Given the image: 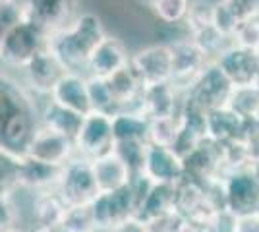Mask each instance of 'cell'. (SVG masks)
I'll use <instances>...</instances> for the list:
<instances>
[{"instance_id": "1", "label": "cell", "mask_w": 259, "mask_h": 232, "mask_svg": "<svg viewBox=\"0 0 259 232\" xmlns=\"http://www.w3.org/2000/svg\"><path fill=\"white\" fill-rule=\"evenodd\" d=\"M39 126V109L18 81L0 70V149L22 157Z\"/></svg>"}, {"instance_id": "2", "label": "cell", "mask_w": 259, "mask_h": 232, "mask_svg": "<svg viewBox=\"0 0 259 232\" xmlns=\"http://www.w3.org/2000/svg\"><path fill=\"white\" fill-rule=\"evenodd\" d=\"M105 25L93 12H79L77 18L68 27L53 33L47 43L68 72H85L87 60L103 39Z\"/></svg>"}, {"instance_id": "3", "label": "cell", "mask_w": 259, "mask_h": 232, "mask_svg": "<svg viewBox=\"0 0 259 232\" xmlns=\"http://www.w3.org/2000/svg\"><path fill=\"white\" fill-rule=\"evenodd\" d=\"M225 211L232 217L257 215L259 209V172L255 166H242L228 170L221 176Z\"/></svg>"}, {"instance_id": "4", "label": "cell", "mask_w": 259, "mask_h": 232, "mask_svg": "<svg viewBox=\"0 0 259 232\" xmlns=\"http://www.w3.org/2000/svg\"><path fill=\"white\" fill-rule=\"evenodd\" d=\"M20 18L47 35L68 27L79 14V0H18Z\"/></svg>"}, {"instance_id": "5", "label": "cell", "mask_w": 259, "mask_h": 232, "mask_svg": "<svg viewBox=\"0 0 259 232\" xmlns=\"http://www.w3.org/2000/svg\"><path fill=\"white\" fill-rule=\"evenodd\" d=\"M47 44V35L35 25L20 20L0 35V64L22 70Z\"/></svg>"}, {"instance_id": "6", "label": "cell", "mask_w": 259, "mask_h": 232, "mask_svg": "<svg viewBox=\"0 0 259 232\" xmlns=\"http://www.w3.org/2000/svg\"><path fill=\"white\" fill-rule=\"evenodd\" d=\"M232 93V85L227 76L221 72L215 60L207 62L205 68L194 77V81L182 91V97L195 105L203 112L227 107V101Z\"/></svg>"}, {"instance_id": "7", "label": "cell", "mask_w": 259, "mask_h": 232, "mask_svg": "<svg viewBox=\"0 0 259 232\" xmlns=\"http://www.w3.org/2000/svg\"><path fill=\"white\" fill-rule=\"evenodd\" d=\"M56 192L66 205H87L97 198L99 190L91 170V161L74 155L58 174Z\"/></svg>"}, {"instance_id": "8", "label": "cell", "mask_w": 259, "mask_h": 232, "mask_svg": "<svg viewBox=\"0 0 259 232\" xmlns=\"http://www.w3.org/2000/svg\"><path fill=\"white\" fill-rule=\"evenodd\" d=\"M112 120L105 112L91 111L81 118L79 130L74 137V151L77 157L93 161L101 155L112 151Z\"/></svg>"}, {"instance_id": "9", "label": "cell", "mask_w": 259, "mask_h": 232, "mask_svg": "<svg viewBox=\"0 0 259 232\" xmlns=\"http://www.w3.org/2000/svg\"><path fill=\"white\" fill-rule=\"evenodd\" d=\"M89 205H91V213H93L99 232L112 230L120 222L136 217V199H134L130 184L116 192L97 194V198Z\"/></svg>"}, {"instance_id": "10", "label": "cell", "mask_w": 259, "mask_h": 232, "mask_svg": "<svg viewBox=\"0 0 259 232\" xmlns=\"http://www.w3.org/2000/svg\"><path fill=\"white\" fill-rule=\"evenodd\" d=\"M74 155H76V151H74L72 140H68L64 135L45 128V126H37L22 157L33 159V161L43 163V165L62 168Z\"/></svg>"}, {"instance_id": "11", "label": "cell", "mask_w": 259, "mask_h": 232, "mask_svg": "<svg viewBox=\"0 0 259 232\" xmlns=\"http://www.w3.org/2000/svg\"><path fill=\"white\" fill-rule=\"evenodd\" d=\"M66 72H68L66 66L51 51L49 43L22 68L25 87L35 95H47V97H49L51 89L56 85V81L64 76Z\"/></svg>"}, {"instance_id": "12", "label": "cell", "mask_w": 259, "mask_h": 232, "mask_svg": "<svg viewBox=\"0 0 259 232\" xmlns=\"http://www.w3.org/2000/svg\"><path fill=\"white\" fill-rule=\"evenodd\" d=\"M130 68L138 76L143 87L168 83L172 76L170 68V47L168 44H149L130 55Z\"/></svg>"}, {"instance_id": "13", "label": "cell", "mask_w": 259, "mask_h": 232, "mask_svg": "<svg viewBox=\"0 0 259 232\" xmlns=\"http://www.w3.org/2000/svg\"><path fill=\"white\" fill-rule=\"evenodd\" d=\"M168 47H170V68H172L170 83L178 91H184L211 60L190 37L168 43Z\"/></svg>"}, {"instance_id": "14", "label": "cell", "mask_w": 259, "mask_h": 232, "mask_svg": "<svg viewBox=\"0 0 259 232\" xmlns=\"http://www.w3.org/2000/svg\"><path fill=\"white\" fill-rule=\"evenodd\" d=\"M215 62L232 87L255 85V79L259 76V53L230 43L227 49L221 51Z\"/></svg>"}, {"instance_id": "15", "label": "cell", "mask_w": 259, "mask_h": 232, "mask_svg": "<svg viewBox=\"0 0 259 232\" xmlns=\"http://www.w3.org/2000/svg\"><path fill=\"white\" fill-rule=\"evenodd\" d=\"M141 174L153 184H178L184 178L182 157L172 147L147 144Z\"/></svg>"}, {"instance_id": "16", "label": "cell", "mask_w": 259, "mask_h": 232, "mask_svg": "<svg viewBox=\"0 0 259 232\" xmlns=\"http://www.w3.org/2000/svg\"><path fill=\"white\" fill-rule=\"evenodd\" d=\"M128 64L130 55L126 44L122 43L118 37H112L107 33L105 39L91 53L83 74L91 77H99V79H108Z\"/></svg>"}, {"instance_id": "17", "label": "cell", "mask_w": 259, "mask_h": 232, "mask_svg": "<svg viewBox=\"0 0 259 232\" xmlns=\"http://www.w3.org/2000/svg\"><path fill=\"white\" fill-rule=\"evenodd\" d=\"M49 99L54 105L62 107L66 111L76 112L79 116H85L93 111L89 93H87V76L81 72H66L51 89Z\"/></svg>"}, {"instance_id": "18", "label": "cell", "mask_w": 259, "mask_h": 232, "mask_svg": "<svg viewBox=\"0 0 259 232\" xmlns=\"http://www.w3.org/2000/svg\"><path fill=\"white\" fill-rule=\"evenodd\" d=\"M141 105L145 116L153 118H176L182 107V91L174 87L172 83H157L147 85L141 93Z\"/></svg>"}, {"instance_id": "19", "label": "cell", "mask_w": 259, "mask_h": 232, "mask_svg": "<svg viewBox=\"0 0 259 232\" xmlns=\"http://www.w3.org/2000/svg\"><path fill=\"white\" fill-rule=\"evenodd\" d=\"M58 174H60V168L56 166H49L27 157H20L18 170H16V188L29 194L53 190L56 188Z\"/></svg>"}, {"instance_id": "20", "label": "cell", "mask_w": 259, "mask_h": 232, "mask_svg": "<svg viewBox=\"0 0 259 232\" xmlns=\"http://www.w3.org/2000/svg\"><path fill=\"white\" fill-rule=\"evenodd\" d=\"M91 170H93V178H95L99 194L116 192V190L128 186L130 180H132L130 168L122 163V159L114 151H108V153L93 159Z\"/></svg>"}, {"instance_id": "21", "label": "cell", "mask_w": 259, "mask_h": 232, "mask_svg": "<svg viewBox=\"0 0 259 232\" xmlns=\"http://www.w3.org/2000/svg\"><path fill=\"white\" fill-rule=\"evenodd\" d=\"M246 122L248 120H242L228 107H221V109L205 112L207 140L219 145L244 140L246 137Z\"/></svg>"}, {"instance_id": "22", "label": "cell", "mask_w": 259, "mask_h": 232, "mask_svg": "<svg viewBox=\"0 0 259 232\" xmlns=\"http://www.w3.org/2000/svg\"><path fill=\"white\" fill-rule=\"evenodd\" d=\"M64 199L58 196L56 188L45 190V192H37L31 194V201H29V213H31L33 226H51V228H58V224L62 221L66 213Z\"/></svg>"}, {"instance_id": "23", "label": "cell", "mask_w": 259, "mask_h": 232, "mask_svg": "<svg viewBox=\"0 0 259 232\" xmlns=\"http://www.w3.org/2000/svg\"><path fill=\"white\" fill-rule=\"evenodd\" d=\"M81 118L83 116H79L76 112L66 111L62 107L54 105L51 99L39 109V126H45V128L60 133V135H64V137L72 140V142H74L77 130H79Z\"/></svg>"}, {"instance_id": "24", "label": "cell", "mask_w": 259, "mask_h": 232, "mask_svg": "<svg viewBox=\"0 0 259 232\" xmlns=\"http://www.w3.org/2000/svg\"><path fill=\"white\" fill-rule=\"evenodd\" d=\"M174 199H176V184H153L149 194L145 196V199L136 211V219L147 222L159 215L172 211Z\"/></svg>"}, {"instance_id": "25", "label": "cell", "mask_w": 259, "mask_h": 232, "mask_svg": "<svg viewBox=\"0 0 259 232\" xmlns=\"http://www.w3.org/2000/svg\"><path fill=\"white\" fill-rule=\"evenodd\" d=\"M114 144L120 142H145L147 144V126L149 118L143 112L120 111L110 116Z\"/></svg>"}, {"instance_id": "26", "label": "cell", "mask_w": 259, "mask_h": 232, "mask_svg": "<svg viewBox=\"0 0 259 232\" xmlns=\"http://www.w3.org/2000/svg\"><path fill=\"white\" fill-rule=\"evenodd\" d=\"M227 107L238 114L242 120H253L259 112V91L255 85L248 87H232L227 101Z\"/></svg>"}, {"instance_id": "27", "label": "cell", "mask_w": 259, "mask_h": 232, "mask_svg": "<svg viewBox=\"0 0 259 232\" xmlns=\"http://www.w3.org/2000/svg\"><path fill=\"white\" fill-rule=\"evenodd\" d=\"M58 232H99L91 205H68L58 224Z\"/></svg>"}, {"instance_id": "28", "label": "cell", "mask_w": 259, "mask_h": 232, "mask_svg": "<svg viewBox=\"0 0 259 232\" xmlns=\"http://www.w3.org/2000/svg\"><path fill=\"white\" fill-rule=\"evenodd\" d=\"M22 228V205L16 188L0 190V232Z\"/></svg>"}, {"instance_id": "29", "label": "cell", "mask_w": 259, "mask_h": 232, "mask_svg": "<svg viewBox=\"0 0 259 232\" xmlns=\"http://www.w3.org/2000/svg\"><path fill=\"white\" fill-rule=\"evenodd\" d=\"M178 133V116L176 118H153L147 126V144L172 147Z\"/></svg>"}, {"instance_id": "30", "label": "cell", "mask_w": 259, "mask_h": 232, "mask_svg": "<svg viewBox=\"0 0 259 232\" xmlns=\"http://www.w3.org/2000/svg\"><path fill=\"white\" fill-rule=\"evenodd\" d=\"M87 93H89V101H91L93 111L105 112L108 116H112L116 112V107H114V101H112V95H110L107 79L87 76Z\"/></svg>"}, {"instance_id": "31", "label": "cell", "mask_w": 259, "mask_h": 232, "mask_svg": "<svg viewBox=\"0 0 259 232\" xmlns=\"http://www.w3.org/2000/svg\"><path fill=\"white\" fill-rule=\"evenodd\" d=\"M145 142H120L112 145V151L122 159V163L128 166L132 176L140 174L143 168V159H145Z\"/></svg>"}, {"instance_id": "32", "label": "cell", "mask_w": 259, "mask_h": 232, "mask_svg": "<svg viewBox=\"0 0 259 232\" xmlns=\"http://www.w3.org/2000/svg\"><path fill=\"white\" fill-rule=\"evenodd\" d=\"M192 0H153V14L164 23H182L190 10Z\"/></svg>"}, {"instance_id": "33", "label": "cell", "mask_w": 259, "mask_h": 232, "mask_svg": "<svg viewBox=\"0 0 259 232\" xmlns=\"http://www.w3.org/2000/svg\"><path fill=\"white\" fill-rule=\"evenodd\" d=\"M230 43L259 53V18H251V20L238 23Z\"/></svg>"}, {"instance_id": "34", "label": "cell", "mask_w": 259, "mask_h": 232, "mask_svg": "<svg viewBox=\"0 0 259 232\" xmlns=\"http://www.w3.org/2000/svg\"><path fill=\"white\" fill-rule=\"evenodd\" d=\"M147 232H188V222L176 209L159 215L151 221L143 222Z\"/></svg>"}, {"instance_id": "35", "label": "cell", "mask_w": 259, "mask_h": 232, "mask_svg": "<svg viewBox=\"0 0 259 232\" xmlns=\"http://www.w3.org/2000/svg\"><path fill=\"white\" fill-rule=\"evenodd\" d=\"M211 25L219 35H223L225 39H232V33L236 29L238 22L232 18V14L227 10V6L221 2H215L213 8H211Z\"/></svg>"}, {"instance_id": "36", "label": "cell", "mask_w": 259, "mask_h": 232, "mask_svg": "<svg viewBox=\"0 0 259 232\" xmlns=\"http://www.w3.org/2000/svg\"><path fill=\"white\" fill-rule=\"evenodd\" d=\"M20 157L0 149V190L16 188V170Z\"/></svg>"}, {"instance_id": "37", "label": "cell", "mask_w": 259, "mask_h": 232, "mask_svg": "<svg viewBox=\"0 0 259 232\" xmlns=\"http://www.w3.org/2000/svg\"><path fill=\"white\" fill-rule=\"evenodd\" d=\"M223 4L238 23L259 18V0H223Z\"/></svg>"}, {"instance_id": "38", "label": "cell", "mask_w": 259, "mask_h": 232, "mask_svg": "<svg viewBox=\"0 0 259 232\" xmlns=\"http://www.w3.org/2000/svg\"><path fill=\"white\" fill-rule=\"evenodd\" d=\"M108 232H147V230H145V224H143V222L138 221L136 217H132V219L120 222L118 226H114L112 230H108Z\"/></svg>"}, {"instance_id": "39", "label": "cell", "mask_w": 259, "mask_h": 232, "mask_svg": "<svg viewBox=\"0 0 259 232\" xmlns=\"http://www.w3.org/2000/svg\"><path fill=\"white\" fill-rule=\"evenodd\" d=\"M29 232H58V228H51V226H31Z\"/></svg>"}, {"instance_id": "40", "label": "cell", "mask_w": 259, "mask_h": 232, "mask_svg": "<svg viewBox=\"0 0 259 232\" xmlns=\"http://www.w3.org/2000/svg\"><path fill=\"white\" fill-rule=\"evenodd\" d=\"M18 0H0V10L2 8H6V6H12V4H16Z\"/></svg>"}, {"instance_id": "41", "label": "cell", "mask_w": 259, "mask_h": 232, "mask_svg": "<svg viewBox=\"0 0 259 232\" xmlns=\"http://www.w3.org/2000/svg\"><path fill=\"white\" fill-rule=\"evenodd\" d=\"M8 232H29V230H25V228H14V230H8Z\"/></svg>"}, {"instance_id": "42", "label": "cell", "mask_w": 259, "mask_h": 232, "mask_svg": "<svg viewBox=\"0 0 259 232\" xmlns=\"http://www.w3.org/2000/svg\"><path fill=\"white\" fill-rule=\"evenodd\" d=\"M255 87H257V91H259V76H257V79H255Z\"/></svg>"}, {"instance_id": "43", "label": "cell", "mask_w": 259, "mask_h": 232, "mask_svg": "<svg viewBox=\"0 0 259 232\" xmlns=\"http://www.w3.org/2000/svg\"><path fill=\"white\" fill-rule=\"evenodd\" d=\"M255 122H257V124H259V112H257V116H255Z\"/></svg>"}]
</instances>
